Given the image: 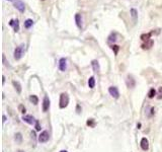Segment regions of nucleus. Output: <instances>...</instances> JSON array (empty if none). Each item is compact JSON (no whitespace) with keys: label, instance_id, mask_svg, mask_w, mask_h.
Instances as JSON below:
<instances>
[{"label":"nucleus","instance_id":"f257e3e1","mask_svg":"<svg viewBox=\"0 0 162 152\" xmlns=\"http://www.w3.org/2000/svg\"><path fill=\"white\" fill-rule=\"evenodd\" d=\"M24 52H25V45L24 44H20L18 47H16L15 50H14V59L16 61L20 60L22 58V56H23Z\"/></svg>","mask_w":162,"mask_h":152},{"label":"nucleus","instance_id":"f03ea898","mask_svg":"<svg viewBox=\"0 0 162 152\" xmlns=\"http://www.w3.org/2000/svg\"><path fill=\"white\" fill-rule=\"evenodd\" d=\"M59 106H60V109H65L68 104H69V96L67 93L65 92H63V93H61L60 94V102H59Z\"/></svg>","mask_w":162,"mask_h":152},{"label":"nucleus","instance_id":"7ed1b4c3","mask_svg":"<svg viewBox=\"0 0 162 152\" xmlns=\"http://www.w3.org/2000/svg\"><path fill=\"white\" fill-rule=\"evenodd\" d=\"M13 5H14V7L18 10L19 12H21V13L24 12V10H25V5H24V3H23L21 0H15V1L13 2Z\"/></svg>","mask_w":162,"mask_h":152},{"label":"nucleus","instance_id":"20e7f679","mask_svg":"<svg viewBox=\"0 0 162 152\" xmlns=\"http://www.w3.org/2000/svg\"><path fill=\"white\" fill-rule=\"evenodd\" d=\"M49 139H50V135H49L48 131H43L42 133L40 134V136H38V142L41 143L48 142Z\"/></svg>","mask_w":162,"mask_h":152},{"label":"nucleus","instance_id":"39448f33","mask_svg":"<svg viewBox=\"0 0 162 152\" xmlns=\"http://www.w3.org/2000/svg\"><path fill=\"white\" fill-rule=\"evenodd\" d=\"M49 109H50V98H49L48 95H45L44 99H43V105H42V110L44 113L48 112Z\"/></svg>","mask_w":162,"mask_h":152},{"label":"nucleus","instance_id":"423d86ee","mask_svg":"<svg viewBox=\"0 0 162 152\" xmlns=\"http://www.w3.org/2000/svg\"><path fill=\"white\" fill-rule=\"evenodd\" d=\"M108 92H109V94L112 95L114 98H115V99H118V98L120 97L119 89H118L115 86H111V87L108 88Z\"/></svg>","mask_w":162,"mask_h":152},{"label":"nucleus","instance_id":"0eeeda50","mask_svg":"<svg viewBox=\"0 0 162 152\" xmlns=\"http://www.w3.org/2000/svg\"><path fill=\"white\" fill-rule=\"evenodd\" d=\"M22 121L25 122V123H28L29 125H34V124H36V121H37V120H35V118H34L33 116L27 115V116H23V117H22Z\"/></svg>","mask_w":162,"mask_h":152},{"label":"nucleus","instance_id":"6e6552de","mask_svg":"<svg viewBox=\"0 0 162 152\" xmlns=\"http://www.w3.org/2000/svg\"><path fill=\"white\" fill-rule=\"evenodd\" d=\"M126 82H127V86L129 88H133L136 85V81H135V79H134V77L132 75H128Z\"/></svg>","mask_w":162,"mask_h":152},{"label":"nucleus","instance_id":"1a4fd4ad","mask_svg":"<svg viewBox=\"0 0 162 152\" xmlns=\"http://www.w3.org/2000/svg\"><path fill=\"white\" fill-rule=\"evenodd\" d=\"M9 26L13 28L14 31H18V30H19V22H18V19H17V18H15V19H10Z\"/></svg>","mask_w":162,"mask_h":152},{"label":"nucleus","instance_id":"9d476101","mask_svg":"<svg viewBox=\"0 0 162 152\" xmlns=\"http://www.w3.org/2000/svg\"><path fill=\"white\" fill-rule=\"evenodd\" d=\"M59 69L62 72H64L67 69V60L65 58H61L60 59V61H59Z\"/></svg>","mask_w":162,"mask_h":152},{"label":"nucleus","instance_id":"9b49d317","mask_svg":"<svg viewBox=\"0 0 162 152\" xmlns=\"http://www.w3.org/2000/svg\"><path fill=\"white\" fill-rule=\"evenodd\" d=\"M141 148L143 149L144 151H147L149 149V141L147 138H142L141 140Z\"/></svg>","mask_w":162,"mask_h":152},{"label":"nucleus","instance_id":"f8f14e48","mask_svg":"<svg viewBox=\"0 0 162 152\" xmlns=\"http://www.w3.org/2000/svg\"><path fill=\"white\" fill-rule=\"evenodd\" d=\"M91 66L93 68V71H94V72H96V73L99 72L100 67H99V63H98L97 60H92V61H91Z\"/></svg>","mask_w":162,"mask_h":152},{"label":"nucleus","instance_id":"ddd939ff","mask_svg":"<svg viewBox=\"0 0 162 152\" xmlns=\"http://www.w3.org/2000/svg\"><path fill=\"white\" fill-rule=\"evenodd\" d=\"M153 44H154V42H153L152 40H149V41H147V42H145L143 45L141 46L143 50H149V49H151L153 46Z\"/></svg>","mask_w":162,"mask_h":152},{"label":"nucleus","instance_id":"4468645a","mask_svg":"<svg viewBox=\"0 0 162 152\" xmlns=\"http://www.w3.org/2000/svg\"><path fill=\"white\" fill-rule=\"evenodd\" d=\"M75 22H76V26L79 29H82V18H81V15L79 13L75 14Z\"/></svg>","mask_w":162,"mask_h":152},{"label":"nucleus","instance_id":"2eb2a0df","mask_svg":"<svg viewBox=\"0 0 162 152\" xmlns=\"http://www.w3.org/2000/svg\"><path fill=\"white\" fill-rule=\"evenodd\" d=\"M12 85L14 86L15 90L17 91V93H21V85H20V83H19L18 81L13 80V81H12Z\"/></svg>","mask_w":162,"mask_h":152},{"label":"nucleus","instance_id":"dca6fc26","mask_svg":"<svg viewBox=\"0 0 162 152\" xmlns=\"http://www.w3.org/2000/svg\"><path fill=\"white\" fill-rule=\"evenodd\" d=\"M130 13H131V17L133 18L134 21H137V19H138V11L135 8H131Z\"/></svg>","mask_w":162,"mask_h":152},{"label":"nucleus","instance_id":"f3484780","mask_svg":"<svg viewBox=\"0 0 162 152\" xmlns=\"http://www.w3.org/2000/svg\"><path fill=\"white\" fill-rule=\"evenodd\" d=\"M88 86H89V88H94L95 87V78L93 76L89 77V79H88Z\"/></svg>","mask_w":162,"mask_h":152},{"label":"nucleus","instance_id":"a211bd4d","mask_svg":"<svg viewBox=\"0 0 162 152\" xmlns=\"http://www.w3.org/2000/svg\"><path fill=\"white\" fill-rule=\"evenodd\" d=\"M33 26H34V20L33 19L29 18L24 21V28L25 29H30Z\"/></svg>","mask_w":162,"mask_h":152},{"label":"nucleus","instance_id":"6ab92c4d","mask_svg":"<svg viewBox=\"0 0 162 152\" xmlns=\"http://www.w3.org/2000/svg\"><path fill=\"white\" fill-rule=\"evenodd\" d=\"M29 100H30L34 105H38V96H37V95H35V94H33V95H30V96H29Z\"/></svg>","mask_w":162,"mask_h":152},{"label":"nucleus","instance_id":"aec40b11","mask_svg":"<svg viewBox=\"0 0 162 152\" xmlns=\"http://www.w3.org/2000/svg\"><path fill=\"white\" fill-rule=\"evenodd\" d=\"M151 35H152V33H149V34H144L141 36V39H142V41L144 42H147V41H149L150 38H151Z\"/></svg>","mask_w":162,"mask_h":152},{"label":"nucleus","instance_id":"412c9836","mask_svg":"<svg viewBox=\"0 0 162 152\" xmlns=\"http://www.w3.org/2000/svg\"><path fill=\"white\" fill-rule=\"evenodd\" d=\"M15 141H16V143H18V144H21V142H22V135L20 133L15 134Z\"/></svg>","mask_w":162,"mask_h":152},{"label":"nucleus","instance_id":"4be33fe9","mask_svg":"<svg viewBox=\"0 0 162 152\" xmlns=\"http://www.w3.org/2000/svg\"><path fill=\"white\" fill-rule=\"evenodd\" d=\"M155 95H156V90H155L154 88H151V89L149 90V92H148V97H149V98H154Z\"/></svg>","mask_w":162,"mask_h":152},{"label":"nucleus","instance_id":"5701e85b","mask_svg":"<svg viewBox=\"0 0 162 152\" xmlns=\"http://www.w3.org/2000/svg\"><path fill=\"white\" fill-rule=\"evenodd\" d=\"M111 49L114 52V55H118V53H119V51H120V47H119L118 45H112V46H111Z\"/></svg>","mask_w":162,"mask_h":152},{"label":"nucleus","instance_id":"b1692460","mask_svg":"<svg viewBox=\"0 0 162 152\" xmlns=\"http://www.w3.org/2000/svg\"><path fill=\"white\" fill-rule=\"evenodd\" d=\"M86 124H87V126H89V127H91V128H94V127H95V122H94L93 119H89Z\"/></svg>","mask_w":162,"mask_h":152},{"label":"nucleus","instance_id":"393cba45","mask_svg":"<svg viewBox=\"0 0 162 152\" xmlns=\"http://www.w3.org/2000/svg\"><path fill=\"white\" fill-rule=\"evenodd\" d=\"M115 36H116V34H112V35L109 36V38H108V42H115V41H116Z\"/></svg>","mask_w":162,"mask_h":152},{"label":"nucleus","instance_id":"a878e982","mask_svg":"<svg viewBox=\"0 0 162 152\" xmlns=\"http://www.w3.org/2000/svg\"><path fill=\"white\" fill-rule=\"evenodd\" d=\"M18 110H19V112H20L21 114H25V112H27L25 107H24V106H23V105H19Z\"/></svg>","mask_w":162,"mask_h":152},{"label":"nucleus","instance_id":"bb28decb","mask_svg":"<svg viewBox=\"0 0 162 152\" xmlns=\"http://www.w3.org/2000/svg\"><path fill=\"white\" fill-rule=\"evenodd\" d=\"M35 127H36V130H37V131H41V125H40V122H38V120H37V121H36Z\"/></svg>","mask_w":162,"mask_h":152},{"label":"nucleus","instance_id":"cd10ccee","mask_svg":"<svg viewBox=\"0 0 162 152\" xmlns=\"http://www.w3.org/2000/svg\"><path fill=\"white\" fill-rule=\"evenodd\" d=\"M158 99H162V87H159L158 89V95H157Z\"/></svg>","mask_w":162,"mask_h":152},{"label":"nucleus","instance_id":"c85d7f7f","mask_svg":"<svg viewBox=\"0 0 162 152\" xmlns=\"http://www.w3.org/2000/svg\"><path fill=\"white\" fill-rule=\"evenodd\" d=\"M76 111L78 114H80V112H81V109H80V105H77V107H76Z\"/></svg>","mask_w":162,"mask_h":152},{"label":"nucleus","instance_id":"c756f323","mask_svg":"<svg viewBox=\"0 0 162 152\" xmlns=\"http://www.w3.org/2000/svg\"><path fill=\"white\" fill-rule=\"evenodd\" d=\"M2 119H3V120H2V122H3V123H4V122H5V121H6V117H5V116H4V115H3V116H2Z\"/></svg>","mask_w":162,"mask_h":152},{"label":"nucleus","instance_id":"7c9ffc66","mask_svg":"<svg viewBox=\"0 0 162 152\" xmlns=\"http://www.w3.org/2000/svg\"><path fill=\"white\" fill-rule=\"evenodd\" d=\"M4 82H5V77H4V76H2V83L4 84Z\"/></svg>","mask_w":162,"mask_h":152},{"label":"nucleus","instance_id":"2f4dec72","mask_svg":"<svg viewBox=\"0 0 162 152\" xmlns=\"http://www.w3.org/2000/svg\"><path fill=\"white\" fill-rule=\"evenodd\" d=\"M8 1H11V2H12V3H13V2H14V1H15V0H8Z\"/></svg>","mask_w":162,"mask_h":152},{"label":"nucleus","instance_id":"473e14b6","mask_svg":"<svg viewBox=\"0 0 162 152\" xmlns=\"http://www.w3.org/2000/svg\"><path fill=\"white\" fill-rule=\"evenodd\" d=\"M60 152H67L66 150H62V151H60Z\"/></svg>","mask_w":162,"mask_h":152},{"label":"nucleus","instance_id":"72a5a7b5","mask_svg":"<svg viewBox=\"0 0 162 152\" xmlns=\"http://www.w3.org/2000/svg\"><path fill=\"white\" fill-rule=\"evenodd\" d=\"M17 152H24V151H22V150H18Z\"/></svg>","mask_w":162,"mask_h":152}]
</instances>
